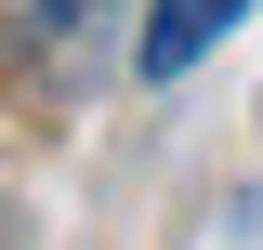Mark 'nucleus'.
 <instances>
[{
  "label": "nucleus",
  "mask_w": 263,
  "mask_h": 250,
  "mask_svg": "<svg viewBox=\"0 0 263 250\" xmlns=\"http://www.w3.org/2000/svg\"><path fill=\"white\" fill-rule=\"evenodd\" d=\"M79 13H105V0H0V40H66Z\"/></svg>",
  "instance_id": "f03ea898"
},
{
  "label": "nucleus",
  "mask_w": 263,
  "mask_h": 250,
  "mask_svg": "<svg viewBox=\"0 0 263 250\" xmlns=\"http://www.w3.org/2000/svg\"><path fill=\"white\" fill-rule=\"evenodd\" d=\"M237 13H250V0H158V13H145V40H132V66H145V79H184Z\"/></svg>",
  "instance_id": "f257e3e1"
}]
</instances>
